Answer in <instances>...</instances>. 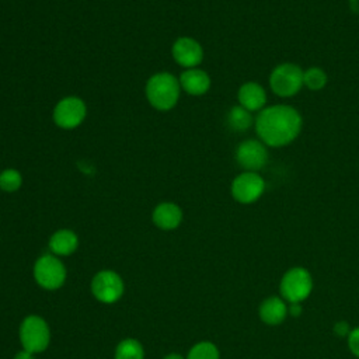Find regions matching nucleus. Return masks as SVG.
<instances>
[{
  "mask_svg": "<svg viewBox=\"0 0 359 359\" xmlns=\"http://www.w3.org/2000/svg\"><path fill=\"white\" fill-rule=\"evenodd\" d=\"M13 359H35V355L31 353V352H28V351H25V349H21V351H18V352L14 355Z\"/></svg>",
  "mask_w": 359,
  "mask_h": 359,
  "instance_id": "393cba45",
  "label": "nucleus"
},
{
  "mask_svg": "<svg viewBox=\"0 0 359 359\" xmlns=\"http://www.w3.org/2000/svg\"><path fill=\"white\" fill-rule=\"evenodd\" d=\"M185 359H220V351L210 341H199L191 346Z\"/></svg>",
  "mask_w": 359,
  "mask_h": 359,
  "instance_id": "6ab92c4d",
  "label": "nucleus"
},
{
  "mask_svg": "<svg viewBox=\"0 0 359 359\" xmlns=\"http://www.w3.org/2000/svg\"><path fill=\"white\" fill-rule=\"evenodd\" d=\"M151 220L161 230H174L182 222V210L177 203L161 202L154 208Z\"/></svg>",
  "mask_w": 359,
  "mask_h": 359,
  "instance_id": "4468645a",
  "label": "nucleus"
},
{
  "mask_svg": "<svg viewBox=\"0 0 359 359\" xmlns=\"http://www.w3.org/2000/svg\"><path fill=\"white\" fill-rule=\"evenodd\" d=\"M289 304V314L293 317H299L300 313L303 311L302 303H287Z\"/></svg>",
  "mask_w": 359,
  "mask_h": 359,
  "instance_id": "b1692460",
  "label": "nucleus"
},
{
  "mask_svg": "<svg viewBox=\"0 0 359 359\" xmlns=\"http://www.w3.org/2000/svg\"><path fill=\"white\" fill-rule=\"evenodd\" d=\"M180 86L191 95H203L210 88V77L198 67L187 69L180 76Z\"/></svg>",
  "mask_w": 359,
  "mask_h": 359,
  "instance_id": "2eb2a0df",
  "label": "nucleus"
},
{
  "mask_svg": "<svg viewBox=\"0 0 359 359\" xmlns=\"http://www.w3.org/2000/svg\"><path fill=\"white\" fill-rule=\"evenodd\" d=\"M22 185V177L20 171L7 168L0 172V189L6 192H15Z\"/></svg>",
  "mask_w": 359,
  "mask_h": 359,
  "instance_id": "412c9836",
  "label": "nucleus"
},
{
  "mask_svg": "<svg viewBox=\"0 0 359 359\" xmlns=\"http://www.w3.org/2000/svg\"><path fill=\"white\" fill-rule=\"evenodd\" d=\"M351 330H352V328L349 327V323H348V321H344V320L337 321V323L332 325L334 334H335L337 337H339V338H346V337L349 335Z\"/></svg>",
  "mask_w": 359,
  "mask_h": 359,
  "instance_id": "5701e85b",
  "label": "nucleus"
},
{
  "mask_svg": "<svg viewBox=\"0 0 359 359\" xmlns=\"http://www.w3.org/2000/svg\"><path fill=\"white\" fill-rule=\"evenodd\" d=\"M163 359H185V356H182L178 352H171V353H167Z\"/></svg>",
  "mask_w": 359,
  "mask_h": 359,
  "instance_id": "a878e982",
  "label": "nucleus"
},
{
  "mask_svg": "<svg viewBox=\"0 0 359 359\" xmlns=\"http://www.w3.org/2000/svg\"><path fill=\"white\" fill-rule=\"evenodd\" d=\"M227 122L229 126L236 132H244L255 122L251 112L241 105H234L227 114Z\"/></svg>",
  "mask_w": 359,
  "mask_h": 359,
  "instance_id": "a211bd4d",
  "label": "nucleus"
},
{
  "mask_svg": "<svg viewBox=\"0 0 359 359\" xmlns=\"http://www.w3.org/2000/svg\"><path fill=\"white\" fill-rule=\"evenodd\" d=\"M180 80L168 72L156 73L146 83L147 101L158 111H168L175 107L180 98Z\"/></svg>",
  "mask_w": 359,
  "mask_h": 359,
  "instance_id": "f03ea898",
  "label": "nucleus"
},
{
  "mask_svg": "<svg viewBox=\"0 0 359 359\" xmlns=\"http://www.w3.org/2000/svg\"><path fill=\"white\" fill-rule=\"evenodd\" d=\"M236 160L245 171L258 172L268 161L266 144L258 139L243 140L236 149Z\"/></svg>",
  "mask_w": 359,
  "mask_h": 359,
  "instance_id": "9d476101",
  "label": "nucleus"
},
{
  "mask_svg": "<svg viewBox=\"0 0 359 359\" xmlns=\"http://www.w3.org/2000/svg\"><path fill=\"white\" fill-rule=\"evenodd\" d=\"M86 102L74 95L62 98L53 108V122L62 129H74L86 118Z\"/></svg>",
  "mask_w": 359,
  "mask_h": 359,
  "instance_id": "1a4fd4ad",
  "label": "nucleus"
},
{
  "mask_svg": "<svg viewBox=\"0 0 359 359\" xmlns=\"http://www.w3.org/2000/svg\"><path fill=\"white\" fill-rule=\"evenodd\" d=\"M114 359H144L143 345L135 338H125L115 346Z\"/></svg>",
  "mask_w": 359,
  "mask_h": 359,
  "instance_id": "f3484780",
  "label": "nucleus"
},
{
  "mask_svg": "<svg viewBox=\"0 0 359 359\" xmlns=\"http://www.w3.org/2000/svg\"><path fill=\"white\" fill-rule=\"evenodd\" d=\"M174 60L187 69L196 67L203 59V49L201 43L191 36H181L172 45Z\"/></svg>",
  "mask_w": 359,
  "mask_h": 359,
  "instance_id": "9b49d317",
  "label": "nucleus"
},
{
  "mask_svg": "<svg viewBox=\"0 0 359 359\" xmlns=\"http://www.w3.org/2000/svg\"><path fill=\"white\" fill-rule=\"evenodd\" d=\"M254 126L262 143L269 147H283L300 135L303 118L296 108L286 104H275L259 111Z\"/></svg>",
  "mask_w": 359,
  "mask_h": 359,
  "instance_id": "f257e3e1",
  "label": "nucleus"
},
{
  "mask_svg": "<svg viewBox=\"0 0 359 359\" xmlns=\"http://www.w3.org/2000/svg\"><path fill=\"white\" fill-rule=\"evenodd\" d=\"M91 294L100 302L105 304L116 303L123 292L125 283L122 276L112 269H101L91 279Z\"/></svg>",
  "mask_w": 359,
  "mask_h": 359,
  "instance_id": "0eeeda50",
  "label": "nucleus"
},
{
  "mask_svg": "<svg viewBox=\"0 0 359 359\" xmlns=\"http://www.w3.org/2000/svg\"><path fill=\"white\" fill-rule=\"evenodd\" d=\"M18 338L22 349L36 355L50 344V328L46 320L38 314H28L22 318L18 328Z\"/></svg>",
  "mask_w": 359,
  "mask_h": 359,
  "instance_id": "7ed1b4c3",
  "label": "nucleus"
},
{
  "mask_svg": "<svg viewBox=\"0 0 359 359\" xmlns=\"http://www.w3.org/2000/svg\"><path fill=\"white\" fill-rule=\"evenodd\" d=\"M346 342L351 353L359 358V327H355L351 330L349 335L346 337Z\"/></svg>",
  "mask_w": 359,
  "mask_h": 359,
  "instance_id": "4be33fe9",
  "label": "nucleus"
},
{
  "mask_svg": "<svg viewBox=\"0 0 359 359\" xmlns=\"http://www.w3.org/2000/svg\"><path fill=\"white\" fill-rule=\"evenodd\" d=\"M265 180L255 171H244L231 181V196L243 205L257 202L265 192Z\"/></svg>",
  "mask_w": 359,
  "mask_h": 359,
  "instance_id": "6e6552de",
  "label": "nucleus"
},
{
  "mask_svg": "<svg viewBox=\"0 0 359 359\" xmlns=\"http://www.w3.org/2000/svg\"><path fill=\"white\" fill-rule=\"evenodd\" d=\"M269 87L279 97H293L303 87V70L290 62L280 63L269 74Z\"/></svg>",
  "mask_w": 359,
  "mask_h": 359,
  "instance_id": "423d86ee",
  "label": "nucleus"
},
{
  "mask_svg": "<svg viewBox=\"0 0 359 359\" xmlns=\"http://www.w3.org/2000/svg\"><path fill=\"white\" fill-rule=\"evenodd\" d=\"M238 105L248 109L250 112L261 111L266 105V91L257 81H247L240 86L237 91Z\"/></svg>",
  "mask_w": 359,
  "mask_h": 359,
  "instance_id": "ddd939ff",
  "label": "nucleus"
},
{
  "mask_svg": "<svg viewBox=\"0 0 359 359\" xmlns=\"http://www.w3.org/2000/svg\"><path fill=\"white\" fill-rule=\"evenodd\" d=\"M328 81L327 73L317 66H311L303 70V86L311 91H318L325 87Z\"/></svg>",
  "mask_w": 359,
  "mask_h": 359,
  "instance_id": "aec40b11",
  "label": "nucleus"
},
{
  "mask_svg": "<svg viewBox=\"0 0 359 359\" xmlns=\"http://www.w3.org/2000/svg\"><path fill=\"white\" fill-rule=\"evenodd\" d=\"M79 247V237L70 229L56 230L49 238V250L56 257L72 255Z\"/></svg>",
  "mask_w": 359,
  "mask_h": 359,
  "instance_id": "dca6fc26",
  "label": "nucleus"
},
{
  "mask_svg": "<svg viewBox=\"0 0 359 359\" xmlns=\"http://www.w3.org/2000/svg\"><path fill=\"white\" fill-rule=\"evenodd\" d=\"M258 316L266 325H279L289 316V304L280 296H269L261 302Z\"/></svg>",
  "mask_w": 359,
  "mask_h": 359,
  "instance_id": "f8f14e48",
  "label": "nucleus"
},
{
  "mask_svg": "<svg viewBox=\"0 0 359 359\" xmlns=\"http://www.w3.org/2000/svg\"><path fill=\"white\" fill-rule=\"evenodd\" d=\"M313 287V276L303 266L289 268L279 282V293L286 303H303L311 294Z\"/></svg>",
  "mask_w": 359,
  "mask_h": 359,
  "instance_id": "20e7f679",
  "label": "nucleus"
},
{
  "mask_svg": "<svg viewBox=\"0 0 359 359\" xmlns=\"http://www.w3.org/2000/svg\"><path fill=\"white\" fill-rule=\"evenodd\" d=\"M35 282L45 290H57L66 282V266L62 259L56 255L43 254L41 255L32 268Z\"/></svg>",
  "mask_w": 359,
  "mask_h": 359,
  "instance_id": "39448f33",
  "label": "nucleus"
}]
</instances>
